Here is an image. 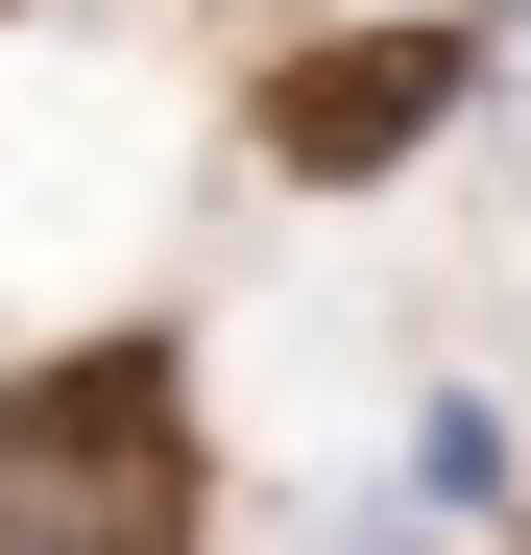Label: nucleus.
Segmentation results:
<instances>
[{"label": "nucleus", "mask_w": 531, "mask_h": 555, "mask_svg": "<svg viewBox=\"0 0 531 555\" xmlns=\"http://www.w3.org/2000/svg\"><path fill=\"white\" fill-rule=\"evenodd\" d=\"M0 531H73V555H169V387L145 362H73V387L0 411Z\"/></svg>", "instance_id": "f257e3e1"}, {"label": "nucleus", "mask_w": 531, "mask_h": 555, "mask_svg": "<svg viewBox=\"0 0 531 555\" xmlns=\"http://www.w3.org/2000/svg\"><path fill=\"white\" fill-rule=\"evenodd\" d=\"M435 98H459V49H314L290 73V169H387Z\"/></svg>", "instance_id": "f03ea898"}]
</instances>
